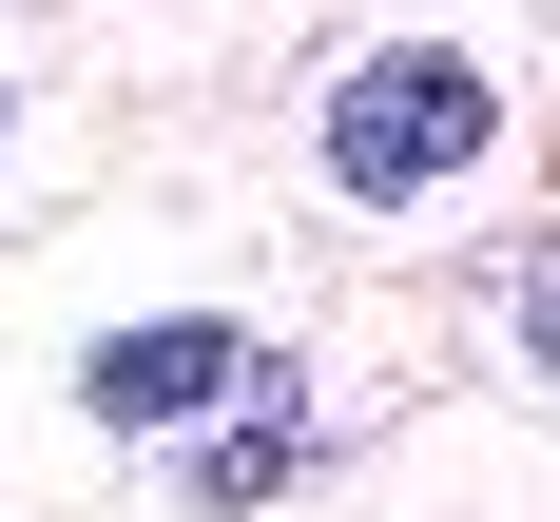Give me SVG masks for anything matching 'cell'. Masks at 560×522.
Segmentation results:
<instances>
[{
    "mask_svg": "<svg viewBox=\"0 0 560 522\" xmlns=\"http://www.w3.org/2000/svg\"><path fill=\"white\" fill-rule=\"evenodd\" d=\"M483 136H503V97H483L464 39H368L329 78V174H348V194H445Z\"/></svg>",
    "mask_w": 560,
    "mask_h": 522,
    "instance_id": "cell-1",
    "label": "cell"
},
{
    "mask_svg": "<svg viewBox=\"0 0 560 522\" xmlns=\"http://www.w3.org/2000/svg\"><path fill=\"white\" fill-rule=\"evenodd\" d=\"M232 387H252V329H232V310L116 329L97 368H78V406H97V426H194V406H232Z\"/></svg>",
    "mask_w": 560,
    "mask_h": 522,
    "instance_id": "cell-2",
    "label": "cell"
},
{
    "mask_svg": "<svg viewBox=\"0 0 560 522\" xmlns=\"http://www.w3.org/2000/svg\"><path fill=\"white\" fill-rule=\"evenodd\" d=\"M290 464H310V387H290L271 348H252V387H232V426L194 445V503H271Z\"/></svg>",
    "mask_w": 560,
    "mask_h": 522,
    "instance_id": "cell-3",
    "label": "cell"
}]
</instances>
